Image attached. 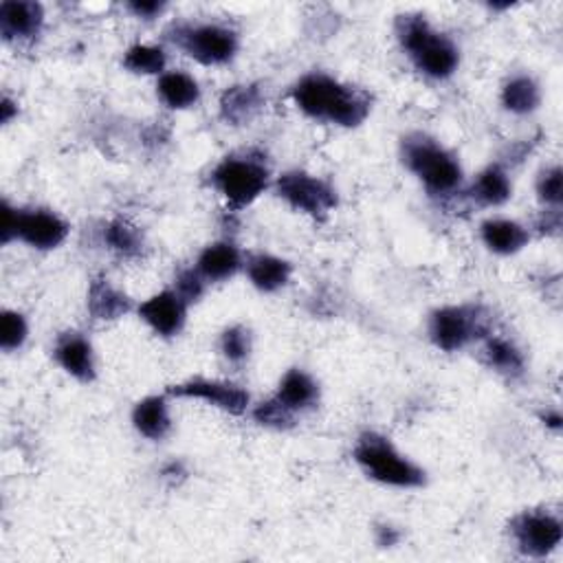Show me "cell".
<instances>
[{
  "mask_svg": "<svg viewBox=\"0 0 563 563\" xmlns=\"http://www.w3.org/2000/svg\"><path fill=\"white\" fill-rule=\"evenodd\" d=\"M295 106L311 120L339 128H357L372 113V98L328 74H306L291 91Z\"/></svg>",
  "mask_w": 563,
  "mask_h": 563,
  "instance_id": "cell-1",
  "label": "cell"
},
{
  "mask_svg": "<svg viewBox=\"0 0 563 563\" xmlns=\"http://www.w3.org/2000/svg\"><path fill=\"white\" fill-rule=\"evenodd\" d=\"M394 30L403 52L425 78L442 82L458 71L460 49L449 36L436 32L423 14H401Z\"/></svg>",
  "mask_w": 563,
  "mask_h": 563,
  "instance_id": "cell-2",
  "label": "cell"
},
{
  "mask_svg": "<svg viewBox=\"0 0 563 563\" xmlns=\"http://www.w3.org/2000/svg\"><path fill=\"white\" fill-rule=\"evenodd\" d=\"M401 157L405 168L423 183L429 196L444 199L460 190L464 177L462 166L438 139L425 133H409L401 142Z\"/></svg>",
  "mask_w": 563,
  "mask_h": 563,
  "instance_id": "cell-3",
  "label": "cell"
},
{
  "mask_svg": "<svg viewBox=\"0 0 563 563\" xmlns=\"http://www.w3.org/2000/svg\"><path fill=\"white\" fill-rule=\"evenodd\" d=\"M359 469L374 482L392 488H420L427 482V473L392 440L379 431H363L352 449Z\"/></svg>",
  "mask_w": 563,
  "mask_h": 563,
  "instance_id": "cell-4",
  "label": "cell"
},
{
  "mask_svg": "<svg viewBox=\"0 0 563 563\" xmlns=\"http://www.w3.org/2000/svg\"><path fill=\"white\" fill-rule=\"evenodd\" d=\"M210 183L229 210L240 212L254 205L271 188V168L260 153H236L225 157L212 170Z\"/></svg>",
  "mask_w": 563,
  "mask_h": 563,
  "instance_id": "cell-5",
  "label": "cell"
},
{
  "mask_svg": "<svg viewBox=\"0 0 563 563\" xmlns=\"http://www.w3.org/2000/svg\"><path fill=\"white\" fill-rule=\"evenodd\" d=\"M429 339L442 352H458L493 333V317L480 304L436 308L429 317Z\"/></svg>",
  "mask_w": 563,
  "mask_h": 563,
  "instance_id": "cell-6",
  "label": "cell"
},
{
  "mask_svg": "<svg viewBox=\"0 0 563 563\" xmlns=\"http://www.w3.org/2000/svg\"><path fill=\"white\" fill-rule=\"evenodd\" d=\"M168 38L203 67L229 65L240 49L238 34L221 23H177L168 30Z\"/></svg>",
  "mask_w": 563,
  "mask_h": 563,
  "instance_id": "cell-7",
  "label": "cell"
},
{
  "mask_svg": "<svg viewBox=\"0 0 563 563\" xmlns=\"http://www.w3.org/2000/svg\"><path fill=\"white\" fill-rule=\"evenodd\" d=\"M69 223L52 210H19L10 203H3V232H0L3 234V245L21 240L32 249L52 251L69 238Z\"/></svg>",
  "mask_w": 563,
  "mask_h": 563,
  "instance_id": "cell-8",
  "label": "cell"
},
{
  "mask_svg": "<svg viewBox=\"0 0 563 563\" xmlns=\"http://www.w3.org/2000/svg\"><path fill=\"white\" fill-rule=\"evenodd\" d=\"M273 190L289 207L313 218H326L339 205V194L335 185L304 170L284 172L275 179Z\"/></svg>",
  "mask_w": 563,
  "mask_h": 563,
  "instance_id": "cell-9",
  "label": "cell"
},
{
  "mask_svg": "<svg viewBox=\"0 0 563 563\" xmlns=\"http://www.w3.org/2000/svg\"><path fill=\"white\" fill-rule=\"evenodd\" d=\"M515 548L530 559H545L563 539L561 517L545 508H526L508 523Z\"/></svg>",
  "mask_w": 563,
  "mask_h": 563,
  "instance_id": "cell-10",
  "label": "cell"
},
{
  "mask_svg": "<svg viewBox=\"0 0 563 563\" xmlns=\"http://www.w3.org/2000/svg\"><path fill=\"white\" fill-rule=\"evenodd\" d=\"M168 396L174 398H192L203 401L207 405H214L232 416H243L249 409L251 396L243 385L229 383V381H212V379H190L179 385H170L166 390Z\"/></svg>",
  "mask_w": 563,
  "mask_h": 563,
  "instance_id": "cell-11",
  "label": "cell"
},
{
  "mask_svg": "<svg viewBox=\"0 0 563 563\" xmlns=\"http://www.w3.org/2000/svg\"><path fill=\"white\" fill-rule=\"evenodd\" d=\"M190 304L174 291L164 289L137 306V315L164 339H174L183 333Z\"/></svg>",
  "mask_w": 563,
  "mask_h": 563,
  "instance_id": "cell-12",
  "label": "cell"
},
{
  "mask_svg": "<svg viewBox=\"0 0 563 563\" xmlns=\"http://www.w3.org/2000/svg\"><path fill=\"white\" fill-rule=\"evenodd\" d=\"M54 357L58 365L80 383H93L98 376L95 350L89 337L78 330H67L56 339Z\"/></svg>",
  "mask_w": 563,
  "mask_h": 563,
  "instance_id": "cell-13",
  "label": "cell"
},
{
  "mask_svg": "<svg viewBox=\"0 0 563 563\" xmlns=\"http://www.w3.org/2000/svg\"><path fill=\"white\" fill-rule=\"evenodd\" d=\"M45 25V8L34 0L0 3V34L8 43L34 41Z\"/></svg>",
  "mask_w": 563,
  "mask_h": 563,
  "instance_id": "cell-14",
  "label": "cell"
},
{
  "mask_svg": "<svg viewBox=\"0 0 563 563\" xmlns=\"http://www.w3.org/2000/svg\"><path fill=\"white\" fill-rule=\"evenodd\" d=\"M87 308L95 322H117L128 313L137 311L133 300L104 275L91 282L89 295H87Z\"/></svg>",
  "mask_w": 563,
  "mask_h": 563,
  "instance_id": "cell-15",
  "label": "cell"
},
{
  "mask_svg": "<svg viewBox=\"0 0 563 563\" xmlns=\"http://www.w3.org/2000/svg\"><path fill=\"white\" fill-rule=\"evenodd\" d=\"M245 271L254 289L260 293H278L291 282L293 264L280 256L258 251L245 258Z\"/></svg>",
  "mask_w": 563,
  "mask_h": 563,
  "instance_id": "cell-16",
  "label": "cell"
},
{
  "mask_svg": "<svg viewBox=\"0 0 563 563\" xmlns=\"http://www.w3.org/2000/svg\"><path fill=\"white\" fill-rule=\"evenodd\" d=\"M196 269L207 282H225L245 269V256L234 243L218 240L201 251Z\"/></svg>",
  "mask_w": 563,
  "mask_h": 563,
  "instance_id": "cell-17",
  "label": "cell"
},
{
  "mask_svg": "<svg viewBox=\"0 0 563 563\" xmlns=\"http://www.w3.org/2000/svg\"><path fill=\"white\" fill-rule=\"evenodd\" d=\"M275 401H280L286 409H291L295 416L308 409H315L319 403V383L302 368H291L278 385V392L273 394Z\"/></svg>",
  "mask_w": 563,
  "mask_h": 563,
  "instance_id": "cell-18",
  "label": "cell"
},
{
  "mask_svg": "<svg viewBox=\"0 0 563 563\" xmlns=\"http://www.w3.org/2000/svg\"><path fill=\"white\" fill-rule=\"evenodd\" d=\"M480 238L491 254L515 256L530 243V232L510 218H486L480 225Z\"/></svg>",
  "mask_w": 563,
  "mask_h": 563,
  "instance_id": "cell-19",
  "label": "cell"
},
{
  "mask_svg": "<svg viewBox=\"0 0 563 563\" xmlns=\"http://www.w3.org/2000/svg\"><path fill=\"white\" fill-rule=\"evenodd\" d=\"M170 396L153 394L142 398L133 409V427L148 440H164L172 431V414H170Z\"/></svg>",
  "mask_w": 563,
  "mask_h": 563,
  "instance_id": "cell-20",
  "label": "cell"
},
{
  "mask_svg": "<svg viewBox=\"0 0 563 563\" xmlns=\"http://www.w3.org/2000/svg\"><path fill=\"white\" fill-rule=\"evenodd\" d=\"M264 106V93L258 85H236L221 98V117L232 126L249 124Z\"/></svg>",
  "mask_w": 563,
  "mask_h": 563,
  "instance_id": "cell-21",
  "label": "cell"
},
{
  "mask_svg": "<svg viewBox=\"0 0 563 563\" xmlns=\"http://www.w3.org/2000/svg\"><path fill=\"white\" fill-rule=\"evenodd\" d=\"M469 196L482 207H502L513 196V183L502 164L486 166L469 188Z\"/></svg>",
  "mask_w": 563,
  "mask_h": 563,
  "instance_id": "cell-22",
  "label": "cell"
},
{
  "mask_svg": "<svg viewBox=\"0 0 563 563\" xmlns=\"http://www.w3.org/2000/svg\"><path fill=\"white\" fill-rule=\"evenodd\" d=\"M157 98L170 111H188L201 102V87L185 71H166L157 80Z\"/></svg>",
  "mask_w": 563,
  "mask_h": 563,
  "instance_id": "cell-23",
  "label": "cell"
},
{
  "mask_svg": "<svg viewBox=\"0 0 563 563\" xmlns=\"http://www.w3.org/2000/svg\"><path fill=\"white\" fill-rule=\"evenodd\" d=\"M482 344H484L482 357L491 370H495L497 374H502L506 379H517L523 374L526 359L515 341L491 333L486 339H482Z\"/></svg>",
  "mask_w": 563,
  "mask_h": 563,
  "instance_id": "cell-24",
  "label": "cell"
},
{
  "mask_svg": "<svg viewBox=\"0 0 563 563\" xmlns=\"http://www.w3.org/2000/svg\"><path fill=\"white\" fill-rule=\"evenodd\" d=\"M541 104V89L534 78L519 74L504 82L502 87V106L506 113L526 117L532 115Z\"/></svg>",
  "mask_w": 563,
  "mask_h": 563,
  "instance_id": "cell-25",
  "label": "cell"
},
{
  "mask_svg": "<svg viewBox=\"0 0 563 563\" xmlns=\"http://www.w3.org/2000/svg\"><path fill=\"white\" fill-rule=\"evenodd\" d=\"M104 243L113 254H117L120 258H128V260L139 258L146 251L144 232L126 218H115L106 225Z\"/></svg>",
  "mask_w": 563,
  "mask_h": 563,
  "instance_id": "cell-26",
  "label": "cell"
},
{
  "mask_svg": "<svg viewBox=\"0 0 563 563\" xmlns=\"http://www.w3.org/2000/svg\"><path fill=\"white\" fill-rule=\"evenodd\" d=\"M124 69L135 76H164L168 67V54L159 45H133L122 60Z\"/></svg>",
  "mask_w": 563,
  "mask_h": 563,
  "instance_id": "cell-27",
  "label": "cell"
},
{
  "mask_svg": "<svg viewBox=\"0 0 563 563\" xmlns=\"http://www.w3.org/2000/svg\"><path fill=\"white\" fill-rule=\"evenodd\" d=\"M221 352L223 357L234 363V365H243L254 350V339H251V330L243 324H234L229 328H225L221 333Z\"/></svg>",
  "mask_w": 563,
  "mask_h": 563,
  "instance_id": "cell-28",
  "label": "cell"
},
{
  "mask_svg": "<svg viewBox=\"0 0 563 563\" xmlns=\"http://www.w3.org/2000/svg\"><path fill=\"white\" fill-rule=\"evenodd\" d=\"M30 337L27 317L19 311H3L0 315V348L5 352H16L25 346Z\"/></svg>",
  "mask_w": 563,
  "mask_h": 563,
  "instance_id": "cell-29",
  "label": "cell"
},
{
  "mask_svg": "<svg viewBox=\"0 0 563 563\" xmlns=\"http://www.w3.org/2000/svg\"><path fill=\"white\" fill-rule=\"evenodd\" d=\"M251 416L254 420L260 425V427H267V429H278V431H284V429H291L295 425V414L291 409H286L280 401H275L273 396L258 403L254 409H251Z\"/></svg>",
  "mask_w": 563,
  "mask_h": 563,
  "instance_id": "cell-30",
  "label": "cell"
},
{
  "mask_svg": "<svg viewBox=\"0 0 563 563\" xmlns=\"http://www.w3.org/2000/svg\"><path fill=\"white\" fill-rule=\"evenodd\" d=\"M537 199L548 210H561L563 201V172L559 166H550L539 172L537 177Z\"/></svg>",
  "mask_w": 563,
  "mask_h": 563,
  "instance_id": "cell-31",
  "label": "cell"
},
{
  "mask_svg": "<svg viewBox=\"0 0 563 563\" xmlns=\"http://www.w3.org/2000/svg\"><path fill=\"white\" fill-rule=\"evenodd\" d=\"M205 289H207V280L199 273L196 267H190V269H181L174 278V291L192 306L196 304L203 295H205Z\"/></svg>",
  "mask_w": 563,
  "mask_h": 563,
  "instance_id": "cell-32",
  "label": "cell"
},
{
  "mask_svg": "<svg viewBox=\"0 0 563 563\" xmlns=\"http://www.w3.org/2000/svg\"><path fill=\"white\" fill-rule=\"evenodd\" d=\"M128 10L137 16V19H144V21H153L157 19L164 10H166V3H159V0H146V3H131Z\"/></svg>",
  "mask_w": 563,
  "mask_h": 563,
  "instance_id": "cell-33",
  "label": "cell"
},
{
  "mask_svg": "<svg viewBox=\"0 0 563 563\" xmlns=\"http://www.w3.org/2000/svg\"><path fill=\"white\" fill-rule=\"evenodd\" d=\"M537 229L541 234H559L561 229V212L559 210H543L539 223H537Z\"/></svg>",
  "mask_w": 563,
  "mask_h": 563,
  "instance_id": "cell-34",
  "label": "cell"
},
{
  "mask_svg": "<svg viewBox=\"0 0 563 563\" xmlns=\"http://www.w3.org/2000/svg\"><path fill=\"white\" fill-rule=\"evenodd\" d=\"M398 541H401V530L394 528L392 523H383V526L376 528V543H379L381 548H392V545H396Z\"/></svg>",
  "mask_w": 563,
  "mask_h": 563,
  "instance_id": "cell-35",
  "label": "cell"
},
{
  "mask_svg": "<svg viewBox=\"0 0 563 563\" xmlns=\"http://www.w3.org/2000/svg\"><path fill=\"white\" fill-rule=\"evenodd\" d=\"M541 423H543L548 429L559 431L561 425H563V416H561L559 409H545V412L541 414Z\"/></svg>",
  "mask_w": 563,
  "mask_h": 563,
  "instance_id": "cell-36",
  "label": "cell"
},
{
  "mask_svg": "<svg viewBox=\"0 0 563 563\" xmlns=\"http://www.w3.org/2000/svg\"><path fill=\"white\" fill-rule=\"evenodd\" d=\"M14 115H19V106L10 98H3V102H0V122L10 124Z\"/></svg>",
  "mask_w": 563,
  "mask_h": 563,
  "instance_id": "cell-37",
  "label": "cell"
}]
</instances>
